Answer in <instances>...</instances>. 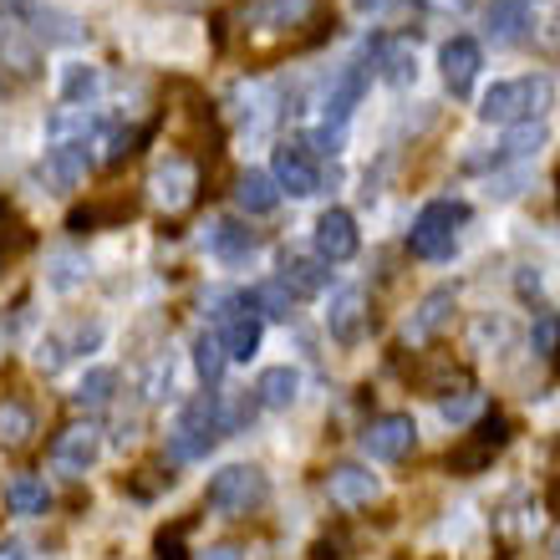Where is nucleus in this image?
I'll return each mask as SVG.
<instances>
[{
	"instance_id": "nucleus-1",
	"label": "nucleus",
	"mask_w": 560,
	"mask_h": 560,
	"mask_svg": "<svg viewBox=\"0 0 560 560\" xmlns=\"http://www.w3.org/2000/svg\"><path fill=\"white\" fill-rule=\"evenodd\" d=\"M550 107V77H515V82H494L479 103V118L494 128H515V122H535Z\"/></svg>"
},
{
	"instance_id": "nucleus-2",
	"label": "nucleus",
	"mask_w": 560,
	"mask_h": 560,
	"mask_svg": "<svg viewBox=\"0 0 560 560\" xmlns=\"http://www.w3.org/2000/svg\"><path fill=\"white\" fill-rule=\"evenodd\" d=\"M266 500H270V479H266L260 464H224L205 489V504L224 520L250 515V510H260Z\"/></svg>"
},
{
	"instance_id": "nucleus-3",
	"label": "nucleus",
	"mask_w": 560,
	"mask_h": 560,
	"mask_svg": "<svg viewBox=\"0 0 560 560\" xmlns=\"http://www.w3.org/2000/svg\"><path fill=\"white\" fill-rule=\"evenodd\" d=\"M220 439H224L220 393H199L194 402H184V413H178L174 433H168V454H174V464H194V458H205Z\"/></svg>"
},
{
	"instance_id": "nucleus-4",
	"label": "nucleus",
	"mask_w": 560,
	"mask_h": 560,
	"mask_svg": "<svg viewBox=\"0 0 560 560\" xmlns=\"http://www.w3.org/2000/svg\"><path fill=\"white\" fill-rule=\"evenodd\" d=\"M469 220V205L458 199H433V205L418 209L413 230H408V250L418 260H448L458 250V224Z\"/></svg>"
},
{
	"instance_id": "nucleus-5",
	"label": "nucleus",
	"mask_w": 560,
	"mask_h": 560,
	"mask_svg": "<svg viewBox=\"0 0 560 560\" xmlns=\"http://www.w3.org/2000/svg\"><path fill=\"white\" fill-rule=\"evenodd\" d=\"M316 15H322V0H240V21L255 36H285L295 26H311Z\"/></svg>"
},
{
	"instance_id": "nucleus-6",
	"label": "nucleus",
	"mask_w": 560,
	"mask_h": 560,
	"mask_svg": "<svg viewBox=\"0 0 560 560\" xmlns=\"http://www.w3.org/2000/svg\"><path fill=\"white\" fill-rule=\"evenodd\" d=\"M510 433H515V428H510V418H504V413H485L479 423H474L469 439L448 454V469L464 474V479H469V474H479V469H489V464H494V454L510 443Z\"/></svg>"
},
{
	"instance_id": "nucleus-7",
	"label": "nucleus",
	"mask_w": 560,
	"mask_h": 560,
	"mask_svg": "<svg viewBox=\"0 0 560 560\" xmlns=\"http://www.w3.org/2000/svg\"><path fill=\"white\" fill-rule=\"evenodd\" d=\"M270 178H276V189L291 194V199H311V194L322 189V168H316L306 143H280L276 163H270Z\"/></svg>"
},
{
	"instance_id": "nucleus-8",
	"label": "nucleus",
	"mask_w": 560,
	"mask_h": 560,
	"mask_svg": "<svg viewBox=\"0 0 560 560\" xmlns=\"http://www.w3.org/2000/svg\"><path fill=\"white\" fill-rule=\"evenodd\" d=\"M413 443H418V428L408 413H383V418H372L368 433H362V448H368L377 464H398V458L413 454Z\"/></svg>"
},
{
	"instance_id": "nucleus-9",
	"label": "nucleus",
	"mask_w": 560,
	"mask_h": 560,
	"mask_svg": "<svg viewBox=\"0 0 560 560\" xmlns=\"http://www.w3.org/2000/svg\"><path fill=\"white\" fill-rule=\"evenodd\" d=\"M362 250V235H357V220L347 209H326L322 220H316V260L322 266H347L352 255Z\"/></svg>"
},
{
	"instance_id": "nucleus-10",
	"label": "nucleus",
	"mask_w": 560,
	"mask_h": 560,
	"mask_svg": "<svg viewBox=\"0 0 560 560\" xmlns=\"http://www.w3.org/2000/svg\"><path fill=\"white\" fill-rule=\"evenodd\" d=\"M439 67H443V88L454 97H469L474 82H479V67H485V46L474 36H454V42H443Z\"/></svg>"
},
{
	"instance_id": "nucleus-11",
	"label": "nucleus",
	"mask_w": 560,
	"mask_h": 560,
	"mask_svg": "<svg viewBox=\"0 0 560 560\" xmlns=\"http://www.w3.org/2000/svg\"><path fill=\"white\" fill-rule=\"evenodd\" d=\"M97 454H103V433L92 423L61 428L57 443H51V464H57L61 474H72V479H82V474L97 464Z\"/></svg>"
},
{
	"instance_id": "nucleus-12",
	"label": "nucleus",
	"mask_w": 560,
	"mask_h": 560,
	"mask_svg": "<svg viewBox=\"0 0 560 560\" xmlns=\"http://www.w3.org/2000/svg\"><path fill=\"white\" fill-rule=\"evenodd\" d=\"M148 189H153V199H159L163 209H184V205H194V189H199V168H194V159H184V153H168V159L153 168Z\"/></svg>"
},
{
	"instance_id": "nucleus-13",
	"label": "nucleus",
	"mask_w": 560,
	"mask_h": 560,
	"mask_svg": "<svg viewBox=\"0 0 560 560\" xmlns=\"http://www.w3.org/2000/svg\"><path fill=\"white\" fill-rule=\"evenodd\" d=\"M42 174H46V184H51L57 194L82 189V184H88V174H92L88 143H51V148H46Z\"/></svg>"
},
{
	"instance_id": "nucleus-14",
	"label": "nucleus",
	"mask_w": 560,
	"mask_h": 560,
	"mask_svg": "<svg viewBox=\"0 0 560 560\" xmlns=\"http://www.w3.org/2000/svg\"><path fill=\"white\" fill-rule=\"evenodd\" d=\"M220 347L230 362H250V357L260 352V316H255V306L245 301V291H240V306L220 322Z\"/></svg>"
},
{
	"instance_id": "nucleus-15",
	"label": "nucleus",
	"mask_w": 560,
	"mask_h": 560,
	"mask_svg": "<svg viewBox=\"0 0 560 560\" xmlns=\"http://www.w3.org/2000/svg\"><path fill=\"white\" fill-rule=\"evenodd\" d=\"M362 326H368V291L362 285H341L331 295V311H326V331L341 347H352V341H362Z\"/></svg>"
},
{
	"instance_id": "nucleus-16",
	"label": "nucleus",
	"mask_w": 560,
	"mask_h": 560,
	"mask_svg": "<svg viewBox=\"0 0 560 560\" xmlns=\"http://www.w3.org/2000/svg\"><path fill=\"white\" fill-rule=\"evenodd\" d=\"M326 494L337 510H362V504L377 500V474L362 469V464H337L326 474Z\"/></svg>"
},
{
	"instance_id": "nucleus-17",
	"label": "nucleus",
	"mask_w": 560,
	"mask_h": 560,
	"mask_svg": "<svg viewBox=\"0 0 560 560\" xmlns=\"http://www.w3.org/2000/svg\"><path fill=\"white\" fill-rule=\"evenodd\" d=\"M209 250H214V260H224V266H250L255 255H260V235H255L245 220H214Z\"/></svg>"
},
{
	"instance_id": "nucleus-18",
	"label": "nucleus",
	"mask_w": 560,
	"mask_h": 560,
	"mask_svg": "<svg viewBox=\"0 0 560 560\" xmlns=\"http://www.w3.org/2000/svg\"><path fill=\"white\" fill-rule=\"evenodd\" d=\"M372 67H377L393 88H413V77H418L413 36H377V42H372Z\"/></svg>"
},
{
	"instance_id": "nucleus-19",
	"label": "nucleus",
	"mask_w": 560,
	"mask_h": 560,
	"mask_svg": "<svg viewBox=\"0 0 560 560\" xmlns=\"http://www.w3.org/2000/svg\"><path fill=\"white\" fill-rule=\"evenodd\" d=\"M362 92H368V67H362V61H347L341 77L331 82V92H326V128H341V133H347V118H352V107L362 103Z\"/></svg>"
},
{
	"instance_id": "nucleus-20",
	"label": "nucleus",
	"mask_w": 560,
	"mask_h": 560,
	"mask_svg": "<svg viewBox=\"0 0 560 560\" xmlns=\"http://www.w3.org/2000/svg\"><path fill=\"white\" fill-rule=\"evenodd\" d=\"M485 36L494 46H520L530 36V5H525V0H489Z\"/></svg>"
},
{
	"instance_id": "nucleus-21",
	"label": "nucleus",
	"mask_w": 560,
	"mask_h": 560,
	"mask_svg": "<svg viewBox=\"0 0 560 560\" xmlns=\"http://www.w3.org/2000/svg\"><path fill=\"white\" fill-rule=\"evenodd\" d=\"M5 510H11V515H26V520H42L46 510H51V489H46V479H36V474H15V479H5Z\"/></svg>"
},
{
	"instance_id": "nucleus-22",
	"label": "nucleus",
	"mask_w": 560,
	"mask_h": 560,
	"mask_svg": "<svg viewBox=\"0 0 560 560\" xmlns=\"http://www.w3.org/2000/svg\"><path fill=\"white\" fill-rule=\"evenodd\" d=\"M255 408H291L301 398V372L295 368H266L255 377Z\"/></svg>"
},
{
	"instance_id": "nucleus-23",
	"label": "nucleus",
	"mask_w": 560,
	"mask_h": 560,
	"mask_svg": "<svg viewBox=\"0 0 560 560\" xmlns=\"http://www.w3.org/2000/svg\"><path fill=\"white\" fill-rule=\"evenodd\" d=\"M235 205L245 209V214H270V209L280 205L276 178L260 174V168H245V174L235 178Z\"/></svg>"
},
{
	"instance_id": "nucleus-24",
	"label": "nucleus",
	"mask_w": 560,
	"mask_h": 560,
	"mask_svg": "<svg viewBox=\"0 0 560 560\" xmlns=\"http://www.w3.org/2000/svg\"><path fill=\"white\" fill-rule=\"evenodd\" d=\"M280 285L291 295H322L326 285H331V270L322 266V260H301V255H291L285 266H280Z\"/></svg>"
},
{
	"instance_id": "nucleus-25",
	"label": "nucleus",
	"mask_w": 560,
	"mask_h": 560,
	"mask_svg": "<svg viewBox=\"0 0 560 560\" xmlns=\"http://www.w3.org/2000/svg\"><path fill=\"white\" fill-rule=\"evenodd\" d=\"M448 316H454V291H448V285L428 291V295H423V306H418V316L408 322V341H428L443 322H448Z\"/></svg>"
},
{
	"instance_id": "nucleus-26",
	"label": "nucleus",
	"mask_w": 560,
	"mask_h": 560,
	"mask_svg": "<svg viewBox=\"0 0 560 560\" xmlns=\"http://www.w3.org/2000/svg\"><path fill=\"white\" fill-rule=\"evenodd\" d=\"M26 21H36V36H42L46 46H77L82 42V21L67 11H46V5H31Z\"/></svg>"
},
{
	"instance_id": "nucleus-27",
	"label": "nucleus",
	"mask_w": 560,
	"mask_h": 560,
	"mask_svg": "<svg viewBox=\"0 0 560 560\" xmlns=\"http://www.w3.org/2000/svg\"><path fill=\"white\" fill-rule=\"evenodd\" d=\"M546 122L535 118V122H515L510 128V138H504V148L494 153V163H515V159H530V153H540L546 148Z\"/></svg>"
},
{
	"instance_id": "nucleus-28",
	"label": "nucleus",
	"mask_w": 560,
	"mask_h": 560,
	"mask_svg": "<svg viewBox=\"0 0 560 560\" xmlns=\"http://www.w3.org/2000/svg\"><path fill=\"white\" fill-rule=\"evenodd\" d=\"M245 301L255 306V316H270V322H291V316H295V295L285 291L280 280H266V285L245 291Z\"/></svg>"
},
{
	"instance_id": "nucleus-29",
	"label": "nucleus",
	"mask_w": 560,
	"mask_h": 560,
	"mask_svg": "<svg viewBox=\"0 0 560 560\" xmlns=\"http://www.w3.org/2000/svg\"><path fill=\"white\" fill-rule=\"evenodd\" d=\"M31 433H36V413H31L21 398H5L0 402V443L5 448H21V443H31Z\"/></svg>"
},
{
	"instance_id": "nucleus-30",
	"label": "nucleus",
	"mask_w": 560,
	"mask_h": 560,
	"mask_svg": "<svg viewBox=\"0 0 560 560\" xmlns=\"http://www.w3.org/2000/svg\"><path fill=\"white\" fill-rule=\"evenodd\" d=\"M224 368H230V357H224L220 337H214V331H199V337H194V372H199V383L214 387L224 377Z\"/></svg>"
},
{
	"instance_id": "nucleus-31",
	"label": "nucleus",
	"mask_w": 560,
	"mask_h": 560,
	"mask_svg": "<svg viewBox=\"0 0 560 560\" xmlns=\"http://www.w3.org/2000/svg\"><path fill=\"white\" fill-rule=\"evenodd\" d=\"M97 88H103V72L97 67H67V77H61V103L67 107H88L92 97H97Z\"/></svg>"
},
{
	"instance_id": "nucleus-32",
	"label": "nucleus",
	"mask_w": 560,
	"mask_h": 560,
	"mask_svg": "<svg viewBox=\"0 0 560 560\" xmlns=\"http://www.w3.org/2000/svg\"><path fill=\"white\" fill-rule=\"evenodd\" d=\"M113 393H118V372H113V368H92V372H82V383H77L72 398L82 402V408H107V402H113Z\"/></svg>"
},
{
	"instance_id": "nucleus-33",
	"label": "nucleus",
	"mask_w": 560,
	"mask_h": 560,
	"mask_svg": "<svg viewBox=\"0 0 560 560\" xmlns=\"http://www.w3.org/2000/svg\"><path fill=\"white\" fill-rule=\"evenodd\" d=\"M122 214H133V199H128V205H77L72 214H67V230H72V235H92L97 224L122 220Z\"/></svg>"
},
{
	"instance_id": "nucleus-34",
	"label": "nucleus",
	"mask_w": 560,
	"mask_h": 560,
	"mask_svg": "<svg viewBox=\"0 0 560 560\" xmlns=\"http://www.w3.org/2000/svg\"><path fill=\"white\" fill-rule=\"evenodd\" d=\"M530 352L535 357H556L560 352V316H535V326H530Z\"/></svg>"
},
{
	"instance_id": "nucleus-35",
	"label": "nucleus",
	"mask_w": 560,
	"mask_h": 560,
	"mask_svg": "<svg viewBox=\"0 0 560 560\" xmlns=\"http://www.w3.org/2000/svg\"><path fill=\"white\" fill-rule=\"evenodd\" d=\"M82 276H88V260H82V255H51V285H57V291H72Z\"/></svg>"
},
{
	"instance_id": "nucleus-36",
	"label": "nucleus",
	"mask_w": 560,
	"mask_h": 560,
	"mask_svg": "<svg viewBox=\"0 0 560 560\" xmlns=\"http://www.w3.org/2000/svg\"><path fill=\"white\" fill-rule=\"evenodd\" d=\"M36 362H42L46 372H57L61 362H67V341H57V337H46L42 341V352H36Z\"/></svg>"
},
{
	"instance_id": "nucleus-37",
	"label": "nucleus",
	"mask_w": 560,
	"mask_h": 560,
	"mask_svg": "<svg viewBox=\"0 0 560 560\" xmlns=\"http://www.w3.org/2000/svg\"><path fill=\"white\" fill-rule=\"evenodd\" d=\"M474 408H479V398H474V393H464V398H448V402H443V418H448V423H464Z\"/></svg>"
},
{
	"instance_id": "nucleus-38",
	"label": "nucleus",
	"mask_w": 560,
	"mask_h": 560,
	"mask_svg": "<svg viewBox=\"0 0 560 560\" xmlns=\"http://www.w3.org/2000/svg\"><path fill=\"white\" fill-rule=\"evenodd\" d=\"M352 5H357L362 15H383V11H393L398 0H352Z\"/></svg>"
},
{
	"instance_id": "nucleus-39",
	"label": "nucleus",
	"mask_w": 560,
	"mask_h": 560,
	"mask_svg": "<svg viewBox=\"0 0 560 560\" xmlns=\"http://www.w3.org/2000/svg\"><path fill=\"white\" fill-rule=\"evenodd\" d=\"M199 560H245V556H240V546H209Z\"/></svg>"
},
{
	"instance_id": "nucleus-40",
	"label": "nucleus",
	"mask_w": 560,
	"mask_h": 560,
	"mask_svg": "<svg viewBox=\"0 0 560 560\" xmlns=\"http://www.w3.org/2000/svg\"><path fill=\"white\" fill-rule=\"evenodd\" d=\"M0 560H26V546L21 540H0Z\"/></svg>"
},
{
	"instance_id": "nucleus-41",
	"label": "nucleus",
	"mask_w": 560,
	"mask_h": 560,
	"mask_svg": "<svg viewBox=\"0 0 560 560\" xmlns=\"http://www.w3.org/2000/svg\"><path fill=\"white\" fill-rule=\"evenodd\" d=\"M11 92H15V77L5 72V67H0V97H11Z\"/></svg>"
},
{
	"instance_id": "nucleus-42",
	"label": "nucleus",
	"mask_w": 560,
	"mask_h": 560,
	"mask_svg": "<svg viewBox=\"0 0 560 560\" xmlns=\"http://www.w3.org/2000/svg\"><path fill=\"white\" fill-rule=\"evenodd\" d=\"M556 560H560V535H556Z\"/></svg>"
},
{
	"instance_id": "nucleus-43",
	"label": "nucleus",
	"mask_w": 560,
	"mask_h": 560,
	"mask_svg": "<svg viewBox=\"0 0 560 560\" xmlns=\"http://www.w3.org/2000/svg\"><path fill=\"white\" fill-rule=\"evenodd\" d=\"M525 5H530V0H525ZM540 5H546V0H540Z\"/></svg>"
}]
</instances>
